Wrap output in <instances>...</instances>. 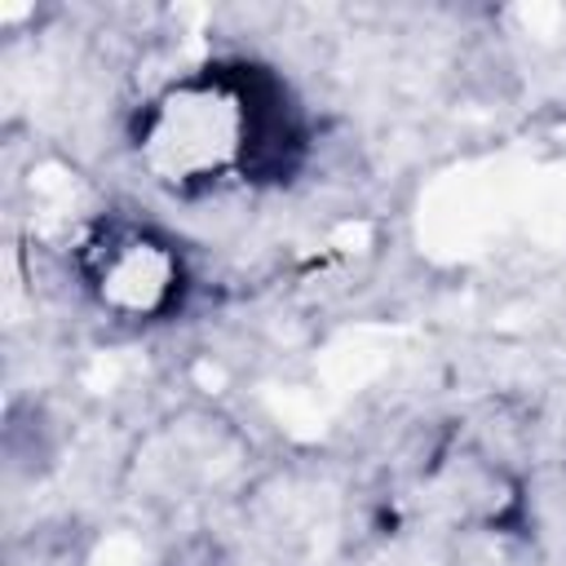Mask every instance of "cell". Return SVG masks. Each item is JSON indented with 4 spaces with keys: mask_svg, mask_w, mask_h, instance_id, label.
<instances>
[{
    "mask_svg": "<svg viewBox=\"0 0 566 566\" xmlns=\"http://www.w3.org/2000/svg\"><path fill=\"white\" fill-rule=\"evenodd\" d=\"M314 115L256 57H208L159 84L128 124L137 168L172 199L292 186L314 155Z\"/></svg>",
    "mask_w": 566,
    "mask_h": 566,
    "instance_id": "cell-1",
    "label": "cell"
},
{
    "mask_svg": "<svg viewBox=\"0 0 566 566\" xmlns=\"http://www.w3.org/2000/svg\"><path fill=\"white\" fill-rule=\"evenodd\" d=\"M71 261L93 305L124 323H164L181 314L195 287L181 239L128 212L97 217L80 234Z\"/></svg>",
    "mask_w": 566,
    "mask_h": 566,
    "instance_id": "cell-2",
    "label": "cell"
}]
</instances>
